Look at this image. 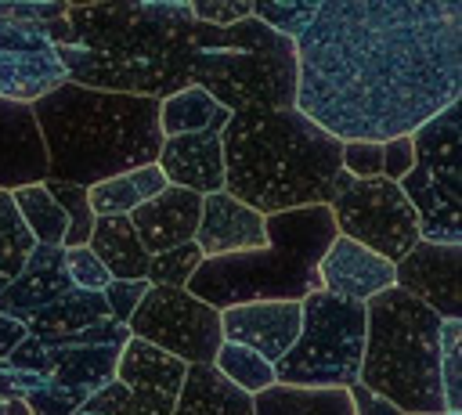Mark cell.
<instances>
[{
	"mask_svg": "<svg viewBox=\"0 0 462 415\" xmlns=\"http://www.w3.org/2000/svg\"><path fill=\"white\" fill-rule=\"evenodd\" d=\"M292 47V108L336 141L411 137L462 101V0H321Z\"/></svg>",
	"mask_w": 462,
	"mask_h": 415,
	"instance_id": "1",
	"label": "cell"
},
{
	"mask_svg": "<svg viewBox=\"0 0 462 415\" xmlns=\"http://www.w3.org/2000/svg\"><path fill=\"white\" fill-rule=\"evenodd\" d=\"M65 25L69 43L54 51L69 83L152 101L191 87V61L209 32L188 0L69 4Z\"/></svg>",
	"mask_w": 462,
	"mask_h": 415,
	"instance_id": "2",
	"label": "cell"
},
{
	"mask_svg": "<svg viewBox=\"0 0 462 415\" xmlns=\"http://www.w3.org/2000/svg\"><path fill=\"white\" fill-rule=\"evenodd\" d=\"M339 144L296 108L227 115L220 130L224 191L260 217L328 206L343 177Z\"/></svg>",
	"mask_w": 462,
	"mask_h": 415,
	"instance_id": "3",
	"label": "cell"
},
{
	"mask_svg": "<svg viewBox=\"0 0 462 415\" xmlns=\"http://www.w3.org/2000/svg\"><path fill=\"white\" fill-rule=\"evenodd\" d=\"M32 115L47 148V180L76 188L155 162L162 144L159 101L152 97L61 83L32 101Z\"/></svg>",
	"mask_w": 462,
	"mask_h": 415,
	"instance_id": "4",
	"label": "cell"
},
{
	"mask_svg": "<svg viewBox=\"0 0 462 415\" xmlns=\"http://www.w3.org/2000/svg\"><path fill=\"white\" fill-rule=\"evenodd\" d=\"M263 249L202 260L184 289L213 310L263 300L300 303L318 292V260L336 238V220L328 206H303L263 217Z\"/></svg>",
	"mask_w": 462,
	"mask_h": 415,
	"instance_id": "5",
	"label": "cell"
},
{
	"mask_svg": "<svg viewBox=\"0 0 462 415\" xmlns=\"http://www.w3.org/2000/svg\"><path fill=\"white\" fill-rule=\"evenodd\" d=\"M440 325L426 303L397 285L365 303V354L357 386L390 401L401 415H444Z\"/></svg>",
	"mask_w": 462,
	"mask_h": 415,
	"instance_id": "6",
	"label": "cell"
},
{
	"mask_svg": "<svg viewBox=\"0 0 462 415\" xmlns=\"http://www.w3.org/2000/svg\"><path fill=\"white\" fill-rule=\"evenodd\" d=\"M191 87L206 90L227 115L285 112L296 105V47L253 14L206 32L191 61Z\"/></svg>",
	"mask_w": 462,
	"mask_h": 415,
	"instance_id": "7",
	"label": "cell"
},
{
	"mask_svg": "<svg viewBox=\"0 0 462 415\" xmlns=\"http://www.w3.org/2000/svg\"><path fill=\"white\" fill-rule=\"evenodd\" d=\"M365 354V303L325 289L300 300V336L274 361V383L310 390H346L357 383Z\"/></svg>",
	"mask_w": 462,
	"mask_h": 415,
	"instance_id": "8",
	"label": "cell"
},
{
	"mask_svg": "<svg viewBox=\"0 0 462 415\" xmlns=\"http://www.w3.org/2000/svg\"><path fill=\"white\" fill-rule=\"evenodd\" d=\"M415 162L397 180L419 220V238L462 245V101L411 134Z\"/></svg>",
	"mask_w": 462,
	"mask_h": 415,
	"instance_id": "9",
	"label": "cell"
},
{
	"mask_svg": "<svg viewBox=\"0 0 462 415\" xmlns=\"http://www.w3.org/2000/svg\"><path fill=\"white\" fill-rule=\"evenodd\" d=\"M328 213L339 238H350L390 263H397L419 242L415 209L408 206L401 184L386 177L354 180L343 173L328 198Z\"/></svg>",
	"mask_w": 462,
	"mask_h": 415,
	"instance_id": "10",
	"label": "cell"
},
{
	"mask_svg": "<svg viewBox=\"0 0 462 415\" xmlns=\"http://www.w3.org/2000/svg\"><path fill=\"white\" fill-rule=\"evenodd\" d=\"M130 336L184 361V364H213L220 350V310L195 300L188 289H148L126 321Z\"/></svg>",
	"mask_w": 462,
	"mask_h": 415,
	"instance_id": "11",
	"label": "cell"
},
{
	"mask_svg": "<svg viewBox=\"0 0 462 415\" xmlns=\"http://www.w3.org/2000/svg\"><path fill=\"white\" fill-rule=\"evenodd\" d=\"M61 83H69V76L43 25L0 22V97L32 105Z\"/></svg>",
	"mask_w": 462,
	"mask_h": 415,
	"instance_id": "12",
	"label": "cell"
},
{
	"mask_svg": "<svg viewBox=\"0 0 462 415\" xmlns=\"http://www.w3.org/2000/svg\"><path fill=\"white\" fill-rule=\"evenodd\" d=\"M462 245H440L419 238L397 263L393 285L426 303L444 321H462Z\"/></svg>",
	"mask_w": 462,
	"mask_h": 415,
	"instance_id": "13",
	"label": "cell"
},
{
	"mask_svg": "<svg viewBox=\"0 0 462 415\" xmlns=\"http://www.w3.org/2000/svg\"><path fill=\"white\" fill-rule=\"evenodd\" d=\"M188 364L141 343V339H126V346L119 350L116 361V379L130 390V415H173V404L180 397V383H184Z\"/></svg>",
	"mask_w": 462,
	"mask_h": 415,
	"instance_id": "14",
	"label": "cell"
},
{
	"mask_svg": "<svg viewBox=\"0 0 462 415\" xmlns=\"http://www.w3.org/2000/svg\"><path fill=\"white\" fill-rule=\"evenodd\" d=\"M220 336L224 343H238L260 354L267 364H274L300 336V303L263 300V303L227 307L220 310Z\"/></svg>",
	"mask_w": 462,
	"mask_h": 415,
	"instance_id": "15",
	"label": "cell"
},
{
	"mask_svg": "<svg viewBox=\"0 0 462 415\" xmlns=\"http://www.w3.org/2000/svg\"><path fill=\"white\" fill-rule=\"evenodd\" d=\"M47 180V148L32 105L0 97V191H22Z\"/></svg>",
	"mask_w": 462,
	"mask_h": 415,
	"instance_id": "16",
	"label": "cell"
},
{
	"mask_svg": "<svg viewBox=\"0 0 462 415\" xmlns=\"http://www.w3.org/2000/svg\"><path fill=\"white\" fill-rule=\"evenodd\" d=\"M202 253V260H217V256H231V253H253L267 245L263 235V217L249 206H242L238 198H231L227 191H213L202 198L199 209V227L191 238Z\"/></svg>",
	"mask_w": 462,
	"mask_h": 415,
	"instance_id": "17",
	"label": "cell"
},
{
	"mask_svg": "<svg viewBox=\"0 0 462 415\" xmlns=\"http://www.w3.org/2000/svg\"><path fill=\"white\" fill-rule=\"evenodd\" d=\"M318 281L332 296L368 303L372 296L393 289V263L375 256L372 249L336 235L332 245L325 249V256L318 260Z\"/></svg>",
	"mask_w": 462,
	"mask_h": 415,
	"instance_id": "18",
	"label": "cell"
},
{
	"mask_svg": "<svg viewBox=\"0 0 462 415\" xmlns=\"http://www.w3.org/2000/svg\"><path fill=\"white\" fill-rule=\"evenodd\" d=\"M199 209H202V195L170 184L162 195L134 206L126 213V220L137 235V242L144 245V253L155 256V253H166V249L184 245V242L195 238Z\"/></svg>",
	"mask_w": 462,
	"mask_h": 415,
	"instance_id": "19",
	"label": "cell"
},
{
	"mask_svg": "<svg viewBox=\"0 0 462 415\" xmlns=\"http://www.w3.org/2000/svg\"><path fill=\"white\" fill-rule=\"evenodd\" d=\"M155 166L173 188L195 191V195H213L224 191V148L220 134H184V137H162Z\"/></svg>",
	"mask_w": 462,
	"mask_h": 415,
	"instance_id": "20",
	"label": "cell"
},
{
	"mask_svg": "<svg viewBox=\"0 0 462 415\" xmlns=\"http://www.w3.org/2000/svg\"><path fill=\"white\" fill-rule=\"evenodd\" d=\"M65 292H72V281L65 274V249L61 245H36L18 271V278L0 289V314L14 321H29L43 307L58 303Z\"/></svg>",
	"mask_w": 462,
	"mask_h": 415,
	"instance_id": "21",
	"label": "cell"
},
{
	"mask_svg": "<svg viewBox=\"0 0 462 415\" xmlns=\"http://www.w3.org/2000/svg\"><path fill=\"white\" fill-rule=\"evenodd\" d=\"M108 318V307L101 300V292H83V289H72L65 292L58 303L43 307L40 314H32L25 321V336L47 343V346H65L72 336L87 332L90 325L105 321Z\"/></svg>",
	"mask_w": 462,
	"mask_h": 415,
	"instance_id": "22",
	"label": "cell"
},
{
	"mask_svg": "<svg viewBox=\"0 0 462 415\" xmlns=\"http://www.w3.org/2000/svg\"><path fill=\"white\" fill-rule=\"evenodd\" d=\"M173 415H253V397L231 386L213 364H188Z\"/></svg>",
	"mask_w": 462,
	"mask_h": 415,
	"instance_id": "23",
	"label": "cell"
},
{
	"mask_svg": "<svg viewBox=\"0 0 462 415\" xmlns=\"http://www.w3.org/2000/svg\"><path fill=\"white\" fill-rule=\"evenodd\" d=\"M87 249L108 271L112 281H137L148 271V253L137 242L126 217H97L87 238Z\"/></svg>",
	"mask_w": 462,
	"mask_h": 415,
	"instance_id": "24",
	"label": "cell"
},
{
	"mask_svg": "<svg viewBox=\"0 0 462 415\" xmlns=\"http://www.w3.org/2000/svg\"><path fill=\"white\" fill-rule=\"evenodd\" d=\"M58 350V346H54ZM123 346H61L51 379L76 401V408L116 379V361Z\"/></svg>",
	"mask_w": 462,
	"mask_h": 415,
	"instance_id": "25",
	"label": "cell"
},
{
	"mask_svg": "<svg viewBox=\"0 0 462 415\" xmlns=\"http://www.w3.org/2000/svg\"><path fill=\"white\" fill-rule=\"evenodd\" d=\"M253 415H354L350 390H310V386H267L253 397Z\"/></svg>",
	"mask_w": 462,
	"mask_h": 415,
	"instance_id": "26",
	"label": "cell"
},
{
	"mask_svg": "<svg viewBox=\"0 0 462 415\" xmlns=\"http://www.w3.org/2000/svg\"><path fill=\"white\" fill-rule=\"evenodd\" d=\"M227 123V112L199 87H184L159 101V134L162 137H184V134H220Z\"/></svg>",
	"mask_w": 462,
	"mask_h": 415,
	"instance_id": "27",
	"label": "cell"
},
{
	"mask_svg": "<svg viewBox=\"0 0 462 415\" xmlns=\"http://www.w3.org/2000/svg\"><path fill=\"white\" fill-rule=\"evenodd\" d=\"M11 202H14L25 231L36 238V245H61V238H65V213L51 198V191L43 184L11 191Z\"/></svg>",
	"mask_w": 462,
	"mask_h": 415,
	"instance_id": "28",
	"label": "cell"
},
{
	"mask_svg": "<svg viewBox=\"0 0 462 415\" xmlns=\"http://www.w3.org/2000/svg\"><path fill=\"white\" fill-rule=\"evenodd\" d=\"M213 368L249 397L274 386V364H267L260 354H253L238 343H220V350L213 354Z\"/></svg>",
	"mask_w": 462,
	"mask_h": 415,
	"instance_id": "29",
	"label": "cell"
},
{
	"mask_svg": "<svg viewBox=\"0 0 462 415\" xmlns=\"http://www.w3.org/2000/svg\"><path fill=\"white\" fill-rule=\"evenodd\" d=\"M32 249H36V238L25 231L11 195L0 191V289H7L18 278Z\"/></svg>",
	"mask_w": 462,
	"mask_h": 415,
	"instance_id": "30",
	"label": "cell"
},
{
	"mask_svg": "<svg viewBox=\"0 0 462 415\" xmlns=\"http://www.w3.org/2000/svg\"><path fill=\"white\" fill-rule=\"evenodd\" d=\"M43 188L51 191V198L61 206L65 213V238H61V249H79L87 245L90 231H94V209L87 202V188H76V184H61V180H43Z\"/></svg>",
	"mask_w": 462,
	"mask_h": 415,
	"instance_id": "31",
	"label": "cell"
},
{
	"mask_svg": "<svg viewBox=\"0 0 462 415\" xmlns=\"http://www.w3.org/2000/svg\"><path fill=\"white\" fill-rule=\"evenodd\" d=\"M199 263H202L199 245H195V242H184V245H173V249H166V253L148 256L144 281H148L152 289H184Z\"/></svg>",
	"mask_w": 462,
	"mask_h": 415,
	"instance_id": "32",
	"label": "cell"
},
{
	"mask_svg": "<svg viewBox=\"0 0 462 415\" xmlns=\"http://www.w3.org/2000/svg\"><path fill=\"white\" fill-rule=\"evenodd\" d=\"M440 390L444 415H462V321L440 325Z\"/></svg>",
	"mask_w": 462,
	"mask_h": 415,
	"instance_id": "33",
	"label": "cell"
},
{
	"mask_svg": "<svg viewBox=\"0 0 462 415\" xmlns=\"http://www.w3.org/2000/svg\"><path fill=\"white\" fill-rule=\"evenodd\" d=\"M318 4L321 0H253V18L263 22L267 29H274L278 36L296 40L310 25Z\"/></svg>",
	"mask_w": 462,
	"mask_h": 415,
	"instance_id": "34",
	"label": "cell"
},
{
	"mask_svg": "<svg viewBox=\"0 0 462 415\" xmlns=\"http://www.w3.org/2000/svg\"><path fill=\"white\" fill-rule=\"evenodd\" d=\"M87 202H90L94 217H126L134 206H141V198H137V191H134L126 173L90 184L87 188Z\"/></svg>",
	"mask_w": 462,
	"mask_h": 415,
	"instance_id": "35",
	"label": "cell"
},
{
	"mask_svg": "<svg viewBox=\"0 0 462 415\" xmlns=\"http://www.w3.org/2000/svg\"><path fill=\"white\" fill-rule=\"evenodd\" d=\"M339 166L354 180L383 177V144H375V141H343L339 144Z\"/></svg>",
	"mask_w": 462,
	"mask_h": 415,
	"instance_id": "36",
	"label": "cell"
},
{
	"mask_svg": "<svg viewBox=\"0 0 462 415\" xmlns=\"http://www.w3.org/2000/svg\"><path fill=\"white\" fill-rule=\"evenodd\" d=\"M65 274H69L72 289H83V292H101V289L112 281L108 271L94 260V253H90L87 245L65 249Z\"/></svg>",
	"mask_w": 462,
	"mask_h": 415,
	"instance_id": "37",
	"label": "cell"
},
{
	"mask_svg": "<svg viewBox=\"0 0 462 415\" xmlns=\"http://www.w3.org/2000/svg\"><path fill=\"white\" fill-rule=\"evenodd\" d=\"M188 7L195 14V22L213 25V29L235 25L253 14V0H188Z\"/></svg>",
	"mask_w": 462,
	"mask_h": 415,
	"instance_id": "38",
	"label": "cell"
},
{
	"mask_svg": "<svg viewBox=\"0 0 462 415\" xmlns=\"http://www.w3.org/2000/svg\"><path fill=\"white\" fill-rule=\"evenodd\" d=\"M148 289H152V285H148L144 278H137V281H108V285L101 289V300H105V307H108V318L119 321V325H126L130 314H134V307L144 300Z\"/></svg>",
	"mask_w": 462,
	"mask_h": 415,
	"instance_id": "39",
	"label": "cell"
},
{
	"mask_svg": "<svg viewBox=\"0 0 462 415\" xmlns=\"http://www.w3.org/2000/svg\"><path fill=\"white\" fill-rule=\"evenodd\" d=\"M54 357H58V350L54 346H47V343H40V339H32V336H25L4 361L11 364V368H22V372H32V375H51L54 372Z\"/></svg>",
	"mask_w": 462,
	"mask_h": 415,
	"instance_id": "40",
	"label": "cell"
},
{
	"mask_svg": "<svg viewBox=\"0 0 462 415\" xmlns=\"http://www.w3.org/2000/svg\"><path fill=\"white\" fill-rule=\"evenodd\" d=\"M22 404L29 408V415H72V411H76V401H72L51 375H47Z\"/></svg>",
	"mask_w": 462,
	"mask_h": 415,
	"instance_id": "41",
	"label": "cell"
},
{
	"mask_svg": "<svg viewBox=\"0 0 462 415\" xmlns=\"http://www.w3.org/2000/svg\"><path fill=\"white\" fill-rule=\"evenodd\" d=\"M65 0H51V4H29V0H0V22H32V25H47L54 18L65 14Z\"/></svg>",
	"mask_w": 462,
	"mask_h": 415,
	"instance_id": "42",
	"label": "cell"
},
{
	"mask_svg": "<svg viewBox=\"0 0 462 415\" xmlns=\"http://www.w3.org/2000/svg\"><path fill=\"white\" fill-rule=\"evenodd\" d=\"M79 408L90 411V415H130V411H134V404H130V390H126L119 379L105 383V386H101L97 393H90Z\"/></svg>",
	"mask_w": 462,
	"mask_h": 415,
	"instance_id": "43",
	"label": "cell"
},
{
	"mask_svg": "<svg viewBox=\"0 0 462 415\" xmlns=\"http://www.w3.org/2000/svg\"><path fill=\"white\" fill-rule=\"evenodd\" d=\"M415 162V148H411V137H393V141H383V177L386 180H401Z\"/></svg>",
	"mask_w": 462,
	"mask_h": 415,
	"instance_id": "44",
	"label": "cell"
},
{
	"mask_svg": "<svg viewBox=\"0 0 462 415\" xmlns=\"http://www.w3.org/2000/svg\"><path fill=\"white\" fill-rule=\"evenodd\" d=\"M47 375H32L22 368H11L7 361H0V401H25Z\"/></svg>",
	"mask_w": 462,
	"mask_h": 415,
	"instance_id": "45",
	"label": "cell"
},
{
	"mask_svg": "<svg viewBox=\"0 0 462 415\" xmlns=\"http://www.w3.org/2000/svg\"><path fill=\"white\" fill-rule=\"evenodd\" d=\"M126 177H130V184H134V191H137L141 202H148V198H155V195H162V191L170 188V180L162 177V170H159L155 162L137 166V170H130Z\"/></svg>",
	"mask_w": 462,
	"mask_h": 415,
	"instance_id": "46",
	"label": "cell"
},
{
	"mask_svg": "<svg viewBox=\"0 0 462 415\" xmlns=\"http://www.w3.org/2000/svg\"><path fill=\"white\" fill-rule=\"evenodd\" d=\"M350 390V401H354V415H401L390 401H383V397H375L372 390H365V386H346Z\"/></svg>",
	"mask_w": 462,
	"mask_h": 415,
	"instance_id": "47",
	"label": "cell"
},
{
	"mask_svg": "<svg viewBox=\"0 0 462 415\" xmlns=\"http://www.w3.org/2000/svg\"><path fill=\"white\" fill-rule=\"evenodd\" d=\"M22 339H25V325L14 321V318H7V314H0V361H4Z\"/></svg>",
	"mask_w": 462,
	"mask_h": 415,
	"instance_id": "48",
	"label": "cell"
},
{
	"mask_svg": "<svg viewBox=\"0 0 462 415\" xmlns=\"http://www.w3.org/2000/svg\"><path fill=\"white\" fill-rule=\"evenodd\" d=\"M0 415H7V401H0Z\"/></svg>",
	"mask_w": 462,
	"mask_h": 415,
	"instance_id": "49",
	"label": "cell"
},
{
	"mask_svg": "<svg viewBox=\"0 0 462 415\" xmlns=\"http://www.w3.org/2000/svg\"><path fill=\"white\" fill-rule=\"evenodd\" d=\"M72 415H90V411H83V408H76V411H72Z\"/></svg>",
	"mask_w": 462,
	"mask_h": 415,
	"instance_id": "50",
	"label": "cell"
}]
</instances>
